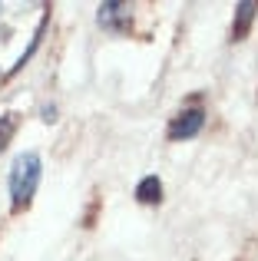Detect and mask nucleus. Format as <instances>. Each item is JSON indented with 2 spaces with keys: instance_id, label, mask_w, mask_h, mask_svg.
Returning <instances> with one entry per match:
<instances>
[{
  "instance_id": "1",
  "label": "nucleus",
  "mask_w": 258,
  "mask_h": 261,
  "mask_svg": "<svg viewBox=\"0 0 258 261\" xmlns=\"http://www.w3.org/2000/svg\"><path fill=\"white\" fill-rule=\"evenodd\" d=\"M40 182V155L37 152H20L13 159L10 169V198H13V208H23L27 202L33 198Z\"/></svg>"
},
{
  "instance_id": "2",
  "label": "nucleus",
  "mask_w": 258,
  "mask_h": 261,
  "mask_svg": "<svg viewBox=\"0 0 258 261\" xmlns=\"http://www.w3.org/2000/svg\"><path fill=\"white\" fill-rule=\"evenodd\" d=\"M202 126H205V113H202V109H186V113H179L172 119L169 136H172V139H192V136H199Z\"/></svg>"
},
{
  "instance_id": "3",
  "label": "nucleus",
  "mask_w": 258,
  "mask_h": 261,
  "mask_svg": "<svg viewBox=\"0 0 258 261\" xmlns=\"http://www.w3.org/2000/svg\"><path fill=\"white\" fill-rule=\"evenodd\" d=\"M136 198H139V202H146V205L159 202V198H162V182L156 175H146L139 185H136Z\"/></svg>"
},
{
  "instance_id": "4",
  "label": "nucleus",
  "mask_w": 258,
  "mask_h": 261,
  "mask_svg": "<svg viewBox=\"0 0 258 261\" xmlns=\"http://www.w3.org/2000/svg\"><path fill=\"white\" fill-rule=\"evenodd\" d=\"M235 10H239V23H235V30H232V33H235V40H239L242 33L248 30V23H252V17H255V10H258V7L252 4V0H245V4H239Z\"/></svg>"
},
{
  "instance_id": "5",
  "label": "nucleus",
  "mask_w": 258,
  "mask_h": 261,
  "mask_svg": "<svg viewBox=\"0 0 258 261\" xmlns=\"http://www.w3.org/2000/svg\"><path fill=\"white\" fill-rule=\"evenodd\" d=\"M126 13V7L123 4H103L99 7V23L103 27H116V20Z\"/></svg>"
},
{
  "instance_id": "6",
  "label": "nucleus",
  "mask_w": 258,
  "mask_h": 261,
  "mask_svg": "<svg viewBox=\"0 0 258 261\" xmlns=\"http://www.w3.org/2000/svg\"><path fill=\"white\" fill-rule=\"evenodd\" d=\"M10 133H13V119H10V116H4V119H0V149H4L7 139H10Z\"/></svg>"
}]
</instances>
